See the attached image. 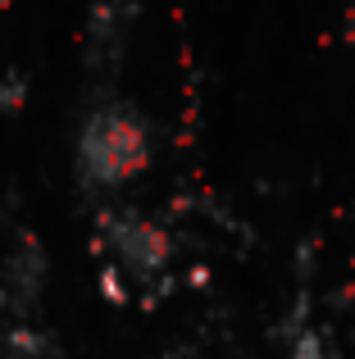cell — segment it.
Segmentation results:
<instances>
[{
  "label": "cell",
  "instance_id": "obj_4",
  "mask_svg": "<svg viewBox=\"0 0 355 359\" xmlns=\"http://www.w3.org/2000/svg\"><path fill=\"white\" fill-rule=\"evenodd\" d=\"M46 273H51V264H46L36 237L32 232H18V241L9 245V255H5V273H0V291H5L9 309H14L18 318H27L36 309V300H41V291H46Z\"/></svg>",
  "mask_w": 355,
  "mask_h": 359
},
{
  "label": "cell",
  "instance_id": "obj_3",
  "mask_svg": "<svg viewBox=\"0 0 355 359\" xmlns=\"http://www.w3.org/2000/svg\"><path fill=\"white\" fill-rule=\"evenodd\" d=\"M137 18H142V0H91L87 27H82V64H87V78L96 87H105L123 73Z\"/></svg>",
  "mask_w": 355,
  "mask_h": 359
},
{
  "label": "cell",
  "instance_id": "obj_1",
  "mask_svg": "<svg viewBox=\"0 0 355 359\" xmlns=\"http://www.w3.org/2000/svg\"><path fill=\"white\" fill-rule=\"evenodd\" d=\"M151 155H155V137L142 109L119 96L91 100V109L82 114L78 141H73V168H78V182L87 191L128 187L133 177H142L151 168Z\"/></svg>",
  "mask_w": 355,
  "mask_h": 359
},
{
  "label": "cell",
  "instance_id": "obj_5",
  "mask_svg": "<svg viewBox=\"0 0 355 359\" xmlns=\"http://www.w3.org/2000/svg\"><path fill=\"white\" fill-rule=\"evenodd\" d=\"M27 100V73L23 69H0V114L14 118Z\"/></svg>",
  "mask_w": 355,
  "mask_h": 359
},
{
  "label": "cell",
  "instance_id": "obj_2",
  "mask_svg": "<svg viewBox=\"0 0 355 359\" xmlns=\"http://www.w3.org/2000/svg\"><path fill=\"white\" fill-rule=\"evenodd\" d=\"M96 232L100 245L114 255V269H123L133 282L151 287L155 278H164V269L173 259V241L155 219H146L137 210H100Z\"/></svg>",
  "mask_w": 355,
  "mask_h": 359
}]
</instances>
